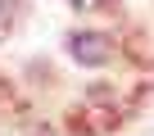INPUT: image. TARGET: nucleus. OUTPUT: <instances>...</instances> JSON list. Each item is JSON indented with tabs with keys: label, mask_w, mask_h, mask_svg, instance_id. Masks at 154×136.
Segmentation results:
<instances>
[{
	"label": "nucleus",
	"mask_w": 154,
	"mask_h": 136,
	"mask_svg": "<svg viewBox=\"0 0 154 136\" xmlns=\"http://www.w3.org/2000/svg\"><path fill=\"white\" fill-rule=\"evenodd\" d=\"M72 9H91V5H100V0H68Z\"/></svg>",
	"instance_id": "obj_2"
},
{
	"label": "nucleus",
	"mask_w": 154,
	"mask_h": 136,
	"mask_svg": "<svg viewBox=\"0 0 154 136\" xmlns=\"http://www.w3.org/2000/svg\"><path fill=\"white\" fill-rule=\"evenodd\" d=\"M68 54H72L77 63L100 68V63L113 59V41H109L104 32H77V36H68Z\"/></svg>",
	"instance_id": "obj_1"
},
{
	"label": "nucleus",
	"mask_w": 154,
	"mask_h": 136,
	"mask_svg": "<svg viewBox=\"0 0 154 136\" xmlns=\"http://www.w3.org/2000/svg\"><path fill=\"white\" fill-rule=\"evenodd\" d=\"M9 9H14V0H0V18H5V14H9Z\"/></svg>",
	"instance_id": "obj_3"
}]
</instances>
